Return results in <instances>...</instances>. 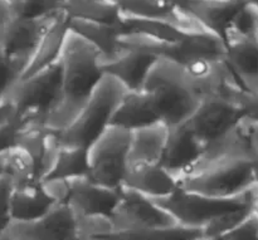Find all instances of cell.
Wrapping results in <instances>:
<instances>
[{
    "label": "cell",
    "instance_id": "1",
    "mask_svg": "<svg viewBox=\"0 0 258 240\" xmlns=\"http://www.w3.org/2000/svg\"><path fill=\"white\" fill-rule=\"evenodd\" d=\"M59 60L62 67L60 97L45 121V126L57 133L75 121L105 75L100 50L71 29Z\"/></svg>",
    "mask_w": 258,
    "mask_h": 240
},
{
    "label": "cell",
    "instance_id": "2",
    "mask_svg": "<svg viewBox=\"0 0 258 240\" xmlns=\"http://www.w3.org/2000/svg\"><path fill=\"white\" fill-rule=\"evenodd\" d=\"M140 92L154 115L168 127L188 122L202 101L185 68L169 58L154 63Z\"/></svg>",
    "mask_w": 258,
    "mask_h": 240
},
{
    "label": "cell",
    "instance_id": "3",
    "mask_svg": "<svg viewBox=\"0 0 258 240\" xmlns=\"http://www.w3.org/2000/svg\"><path fill=\"white\" fill-rule=\"evenodd\" d=\"M257 160L246 157L199 158L188 171L176 178L179 186L214 198H231L256 184Z\"/></svg>",
    "mask_w": 258,
    "mask_h": 240
},
{
    "label": "cell",
    "instance_id": "4",
    "mask_svg": "<svg viewBox=\"0 0 258 240\" xmlns=\"http://www.w3.org/2000/svg\"><path fill=\"white\" fill-rule=\"evenodd\" d=\"M127 92L117 78L103 75L75 121L57 133L59 145L90 148L110 127L113 115Z\"/></svg>",
    "mask_w": 258,
    "mask_h": 240
},
{
    "label": "cell",
    "instance_id": "5",
    "mask_svg": "<svg viewBox=\"0 0 258 240\" xmlns=\"http://www.w3.org/2000/svg\"><path fill=\"white\" fill-rule=\"evenodd\" d=\"M252 189L253 186L249 190L231 198H214L196 191L185 190L179 186L178 190L174 191L171 195L154 200L170 211L179 224L203 229L207 224L222 214L252 206Z\"/></svg>",
    "mask_w": 258,
    "mask_h": 240
},
{
    "label": "cell",
    "instance_id": "6",
    "mask_svg": "<svg viewBox=\"0 0 258 240\" xmlns=\"http://www.w3.org/2000/svg\"><path fill=\"white\" fill-rule=\"evenodd\" d=\"M133 131L110 125L88 148V178L100 185L121 189L128 173V151Z\"/></svg>",
    "mask_w": 258,
    "mask_h": 240
},
{
    "label": "cell",
    "instance_id": "7",
    "mask_svg": "<svg viewBox=\"0 0 258 240\" xmlns=\"http://www.w3.org/2000/svg\"><path fill=\"white\" fill-rule=\"evenodd\" d=\"M60 87L62 67L59 60L30 77L18 81L8 97L17 102L20 120L45 123L59 101Z\"/></svg>",
    "mask_w": 258,
    "mask_h": 240
},
{
    "label": "cell",
    "instance_id": "8",
    "mask_svg": "<svg viewBox=\"0 0 258 240\" xmlns=\"http://www.w3.org/2000/svg\"><path fill=\"white\" fill-rule=\"evenodd\" d=\"M112 221L115 231L110 239L179 224L173 214L159 205L153 198L127 186L121 188L120 201L112 214Z\"/></svg>",
    "mask_w": 258,
    "mask_h": 240
},
{
    "label": "cell",
    "instance_id": "9",
    "mask_svg": "<svg viewBox=\"0 0 258 240\" xmlns=\"http://www.w3.org/2000/svg\"><path fill=\"white\" fill-rule=\"evenodd\" d=\"M0 240H78L76 215L67 203L58 201L39 218L13 219Z\"/></svg>",
    "mask_w": 258,
    "mask_h": 240
},
{
    "label": "cell",
    "instance_id": "10",
    "mask_svg": "<svg viewBox=\"0 0 258 240\" xmlns=\"http://www.w3.org/2000/svg\"><path fill=\"white\" fill-rule=\"evenodd\" d=\"M246 115L247 111L236 102L223 98H202L188 125L206 148L237 127Z\"/></svg>",
    "mask_w": 258,
    "mask_h": 240
},
{
    "label": "cell",
    "instance_id": "11",
    "mask_svg": "<svg viewBox=\"0 0 258 240\" xmlns=\"http://www.w3.org/2000/svg\"><path fill=\"white\" fill-rule=\"evenodd\" d=\"M121 189H111L81 176L67 180L66 201L76 215H105L112 214L120 201Z\"/></svg>",
    "mask_w": 258,
    "mask_h": 240
},
{
    "label": "cell",
    "instance_id": "12",
    "mask_svg": "<svg viewBox=\"0 0 258 240\" xmlns=\"http://www.w3.org/2000/svg\"><path fill=\"white\" fill-rule=\"evenodd\" d=\"M60 12L43 15V17H22L19 15L10 30V34L4 47H3V52L13 60L19 63L23 69L25 70L30 59L34 55L43 35L49 29L53 22L57 19Z\"/></svg>",
    "mask_w": 258,
    "mask_h": 240
},
{
    "label": "cell",
    "instance_id": "13",
    "mask_svg": "<svg viewBox=\"0 0 258 240\" xmlns=\"http://www.w3.org/2000/svg\"><path fill=\"white\" fill-rule=\"evenodd\" d=\"M227 50L224 59L239 82L249 92L258 95V43L253 37L227 28L223 35Z\"/></svg>",
    "mask_w": 258,
    "mask_h": 240
},
{
    "label": "cell",
    "instance_id": "14",
    "mask_svg": "<svg viewBox=\"0 0 258 240\" xmlns=\"http://www.w3.org/2000/svg\"><path fill=\"white\" fill-rule=\"evenodd\" d=\"M117 5L125 15L170 23L185 32L207 29L174 0H118Z\"/></svg>",
    "mask_w": 258,
    "mask_h": 240
},
{
    "label": "cell",
    "instance_id": "15",
    "mask_svg": "<svg viewBox=\"0 0 258 240\" xmlns=\"http://www.w3.org/2000/svg\"><path fill=\"white\" fill-rule=\"evenodd\" d=\"M203 151L204 146L196 137L188 122L170 126L160 164L178 178L201 158Z\"/></svg>",
    "mask_w": 258,
    "mask_h": 240
},
{
    "label": "cell",
    "instance_id": "16",
    "mask_svg": "<svg viewBox=\"0 0 258 240\" xmlns=\"http://www.w3.org/2000/svg\"><path fill=\"white\" fill-rule=\"evenodd\" d=\"M248 0H176L203 27L223 37L234 15Z\"/></svg>",
    "mask_w": 258,
    "mask_h": 240
},
{
    "label": "cell",
    "instance_id": "17",
    "mask_svg": "<svg viewBox=\"0 0 258 240\" xmlns=\"http://www.w3.org/2000/svg\"><path fill=\"white\" fill-rule=\"evenodd\" d=\"M158 59L159 57L143 50L126 49L120 57L103 62L102 68L105 74L117 78L128 92H140L149 70Z\"/></svg>",
    "mask_w": 258,
    "mask_h": 240
},
{
    "label": "cell",
    "instance_id": "18",
    "mask_svg": "<svg viewBox=\"0 0 258 240\" xmlns=\"http://www.w3.org/2000/svg\"><path fill=\"white\" fill-rule=\"evenodd\" d=\"M169 127L163 122L133 131L128 151V169L140 165L160 164L168 141Z\"/></svg>",
    "mask_w": 258,
    "mask_h": 240
},
{
    "label": "cell",
    "instance_id": "19",
    "mask_svg": "<svg viewBox=\"0 0 258 240\" xmlns=\"http://www.w3.org/2000/svg\"><path fill=\"white\" fill-rule=\"evenodd\" d=\"M70 29V15L63 9L57 19L50 25L49 29L43 35L34 55L23 73L22 78L30 77V75L50 67L54 63L59 62Z\"/></svg>",
    "mask_w": 258,
    "mask_h": 240
},
{
    "label": "cell",
    "instance_id": "20",
    "mask_svg": "<svg viewBox=\"0 0 258 240\" xmlns=\"http://www.w3.org/2000/svg\"><path fill=\"white\" fill-rule=\"evenodd\" d=\"M70 28L72 32L87 39L100 50L103 62L115 59L126 52V48L120 40L122 33L121 25L70 18Z\"/></svg>",
    "mask_w": 258,
    "mask_h": 240
},
{
    "label": "cell",
    "instance_id": "21",
    "mask_svg": "<svg viewBox=\"0 0 258 240\" xmlns=\"http://www.w3.org/2000/svg\"><path fill=\"white\" fill-rule=\"evenodd\" d=\"M123 186L140 191L153 199H159L171 195L178 190L179 183L161 164H151L128 169Z\"/></svg>",
    "mask_w": 258,
    "mask_h": 240
},
{
    "label": "cell",
    "instance_id": "22",
    "mask_svg": "<svg viewBox=\"0 0 258 240\" xmlns=\"http://www.w3.org/2000/svg\"><path fill=\"white\" fill-rule=\"evenodd\" d=\"M58 201L45 189L42 181L14 186L12 215L15 220H32L49 211Z\"/></svg>",
    "mask_w": 258,
    "mask_h": 240
},
{
    "label": "cell",
    "instance_id": "23",
    "mask_svg": "<svg viewBox=\"0 0 258 240\" xmlns=\"http://www.w3.org/2000/svg\"><path fill=\"white\" fill-rule=\"evenodd\" d=\"M160 122L151 111L143 92H127L113 115L111 125L134 131Z\"/></svg>",
    "mask_w": 258,
    "mask_h": 240
},
{
    "label": "cell",
    "instance_id": "24",
    "mask_svg": "<svg viewBox=\"0 0 258 240\" xmlns=\"http://www.w3.org/2000/svg\"><path fill=\"white\" fill-rule=\"evenodd\" d=\"M90 158L88 148L76 146H60L50 170L43 176L42 181L70 180L88 176Z\"/></svg>",
    "mask_w": 258,
    "mask_h": 240
},
{
    "label": "cell",
    "instance_id": "25",
    "mask_svg": "<svg viewBox=\"0 0 258 240\" xmlns=\"http://www.w3.org/2000/svg\"><path fill=\"white\" fill-rule=\"evenodd\" d=\"M0 163L3 173L9 174L14 180V185L40 181L38 174L37 161L27 148L19 145H14L0 153Z\"/></svg>",
    "mask_w": 258,
    "mask_h": 240
},
{
    "label": "cell",
    "instance_id": "26",
    "mask_svg": "<svg viewBox=\"0 0 258 240\" xmlns=\"http://www.w3.org/2000/svg\"><path fill=\"white\" fill-rule=\"evenodd\" d=\"M70 18L121 25V9L113 0H64Z\"/></svg>",
    "mask_w": 258,
    "mask_h": 240
},
{
    "label": "cell",
    "instance_id": "27",
    "mask_svg": "<svg viewBox=\"0 0 258 240\" xmlns=\"http://www.w3.org/2000/svg\"><path fill=\"white\" fill-rule=\"evenodd\" d=\"M76 215V214H75ZM78 239H110L115 231L112 218L105 215H76Z\"/></svg>",
    "mask_w": 258,
    "mask_h": 240
},
{
    "label": "cell",
    "instance_id": "28",
    "mask_svg": "<svg viewBox=\"0 0 258 240\" xmlns=\"http://www.w3.org/2000/svg\"><path fill=\"white\" fill-rule=\"evenodd\" d=\"M252 213V206L237 209V210L228 211L222 214L218 218L212 220L203 228V240H216L222 239L227 233L236 228L239 223L244 220V218Z\"/></svg>",
    "mask_w": 258,
    "mask_h": 240
},
{
    "label": "cell",
    "instance_id": "29",
    "mask_svg": "<svg viewBox=\"0 0 258 240\" xmlns=\"http://www.w3.org/2000/svg\"><path fill=\"white\" fill-rule=\"evenodd\" d=\"M23 67L0 49V101L9 96L15 83L22 78Z\"/></svg>",
    "mask_w": 258,
    "mask_h": 240
},
{
    "label": "cell",
    "instance_id": "30",
    "mask_svg": "<svg viewBox=\"0 0 258 240\" xmlns=\"http://www.w3.org/2000/svg\"><path fill=\"white\" fill-rule=\"evenodd\" d=\"M14 180L7 173L0 174V236L12 223V198Z\"/></svg>",
    "mask_w": 258,
    "mask_h": 240
},
{
    "label": "cell",
    "instance_id": "31",
    "mask_svg": "<svg viewBox=\"0 0 258 240\" xmlns=\"http://www.w3.org/2000/svg\"><path fill=\"white\" fill-rule=\"evenodd\" d=\"M258 24V5L248 0L241 9L238 10L232 20L231 25L237 32L244 35L254 38V32Z\"/></svg>",
    "mask_w": 258,
    "mask_h": 240
},
{
    "label": "cell",
    "instance_id": "32",
    "mask_svg": "<svg viewBox=\"0 0 258 240\" xmlns=\"http://www.w3.org/2000/svg\"><path fill=\"white\" fill-rule=\"evenodd\" d=\"M64 0H23L18 13L22 17H43L60 12Z\"/></svg>",
    "mask_w": 258,
    "mask_h": 240
},
{
    "label": "cell",
    "instance_id": "33",
    "mask_svg": "<svg viewBox=\"0 0 258 240\" xmlns=\"http://www.w3.org/2000/svg\"><path fill=\"white\" fill-rule=\"evenodd\" d=\"M222 240H258V214L252 210L242 223L227 233Z\"/></svg>",
    "mask_w": 258,
    "mask_h": 240
},
{
    "label": "cell",
    "instance_id": "34",
    "mask_svg": "<svg viewBox=\"0 0 258 240\" xmlns=\"http://www.w3.org/2000/svg\"><path fill=\"white\" fill-rule=\"evenodd\" d=\"M19 13L8 0H0V49H3Z\"/></svg>",
    "mask_w": 258,
    "mask_h": 240
},
{
    "label": "cell",
    "instance_id": "35",
    "mask_svg": "<svg viewBox=\"0 0 258 240\" xmlns=\"http://www.w3.org/2000/svg\"><path fill=\"white\" fill-rule=\"evenodd\" d=\"M20 121V112L17 102L7 97L0 101V130L10 127Z\"/></svg>",
    "mask_w": 258,
    "mask_h": 240
},
{
    "label": "cell",
    "instance_id": "36",
    "mask_svg": "<svg viewBox=\"0 0 258 240\" xmlns=\"http://www.w3.org/2000/svg\"><path fill=\"white\" fill-rule=\"evenodd\" d=\"M241 125L243 127L244 132L247 133V137H248L249 142H251L253 152L258 160V120H254V118L248 117L246 115L243 120L241 121Z\"/></svg>",
    "mask_w": 258,
    "mask_h": 240
},
{
    "label": "cell",
    "instance_id": "37",
    "mask_svg": "<svg viewBox=\"0 0 258 240\" xmlns=\"http://www.w3.org/2000/svg\"><path fill=\"white\" fill-rule=\"evenodd\" d=\"M19 123L10 126V127L3 128L0 130V153L5 151L7 148L12 147V146L17 145V137H18V128H19Z\"/></svg>",
    "mask_w": 258,
    "mask_h": 240
},
{
    "label": "cell",
    "instance_id": "38",
    "mask_svg": "<svg viewBox=\"0 0 258 240\" xmlns=\"http://www.w3.org/2000/svg\"><path fill=\"white\" fill-rule=\"evenodd\" d=\"M8 2H9L12 5H14L15 9L18 10V9H19V7H20V4H22L23 0H8Z\"/></svg>",
    "mask_w": 258,
    "mask_h": 240
},
{
    "label": "cell",
    "instance_id": "39",
    "mask_svg": "<svg viewBox=\"0 0 258 240\" xmlns=\"http://www.w3.org/2000/svg\"><path fill=\"white\" fill-rule=\"evenodd\" d=\"M254 39H256L257 43H258V24H257V28H256V32H254Z\"/></svg>",
    "mask_w": 258,
    "mask_h": 240
},
{
    "label": "cell",
    "instance_id": "40",
    "mask_svg": "<svg viewBox=\"0 0 258 240\" xmlns=\"http://www.w3.org/2000/svg\"><path fill=\"white\" fill-rule=\"evenodd\" d=\"M3 173V166H2V163H0V174Z\"/></svg>",
    "mask_w": 258,
    "mask_h": 240
},
{
    "label": "cell",
    "instance_id": "41",
    "mask_svg": "<svg viewBox=\"0 0 258 240\" xmlns=\"http://www.w3.org/2000/svg\"><path fill=\"white\" fill-rule=\"evenodd\" d=\"M174 2H175V3H176V0H174Z\"/></svg>",
    "mask_w": 258,
    "mask_h": 240
}]
</instances>
